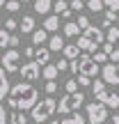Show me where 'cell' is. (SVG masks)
<instances>
[{"label":"cell","mask_w":119,"mask_h":124,"mask_svg":"<svg viewBox=\"0 0 119 124\" xmlns=\"http://www.w3.org/2000/svg\"><path fill=\"white\" fill-rule=\"evenodd\" d=\"M7 103L14 110H32V108L39 103V92H37V87L30 85L28 80H21V83L12 85Z\"/></svg>","instance_id":"6da1fadb"},{"label":"cell","mask_w":119,"mask_h":124,"mask_svg":"<svg viewBox=\"0 0 119 124\" xmlns=\"http://www.w3.org/2000/svg\"><path fill=\"white\" fill-rule=\"evenodd\" d=\"M103 41H105V32H103L101 28H96V25H89L87 30H83V35L78 37V48L85 51V53H89V55H94L96 48Z\"/></svg>","instance_id":"7a4b0ae2"},{"label":"cell","mask_w":119,"mask_h":124,"mask_svg":"<svg viewBox=\"0 0 119 124\" xmlns=\"http://www.w3.org/2000/svg\"><path fill=\"white\" fill-rule=\"evenodd\" d=\"M92 92H94V97H96V101L105 103L108 108H119V90L105 85L103 78H96L92 83Z\"/></svg>","instance_id":"3957f363"},{"label":"cell","mask_w":119,"mask_h":124,"mask_svg":"<svg viewBox=\"0 0 119 124\" xmlns=\"http://www.w3.org/2000/svg\"><path fill=\"white\" fill-rule=\"evenodd\" d=\"M55 110H57V101H55L53 97H46V99H41V101L37 103L35 108H32L30 117H32V122L41 124V122H48L50 115H53Z\"/></svg>","instance_id":"277c9868"},{"label":"cell","mask_w":119,"mask_h":124,"mask_svg":"<svg viewBox=\"0 0 119 124\" xmlns=\"http://www.w3.org/2000/svg\"><path fill=\"white\" fill-rule=\"evenodd\" d=\"M85 103V94L80 92H66L64 97L60 99V103H57V113L60 115H71V113H76L80 106Z\"/></svg>","instance_id":"5b68a950"},{"label":"cell","mask_w":119,"mask_h":124,"mask_svg":"<svg viewBox=\"0 0 119 124\" xmlns=\"http://www.w3.org/2000/svg\"><path fill=\"white\" fill-rule=\"evenodd\" d=\"M85 113H87V122L89 124H103L108 120V106L101 101H94L85 106Z\"/></svg>","instance_id":"8992f818"},{"label":"cell","mask_w":119,"mask_h":124,"mask_svg":"<svg viewBox=\"0 0 119 124\" xmlns=\"http://www.w3.org/2000/svg\"><path fill=\"white\" fill-rule=\"evenodd\" d=\"M98 71H101V64H96V62H94V58H92L89 53H85V55H80V58H78V74L94 78Z\"/></svg>","instance_id":"52a82bcc"},{"label":"cell","mask_w":119,"mask_h":124,"mask_svg":"<svg viewBox=\"0 0 119 124\" xmlns=\"http://www.w3.org/2000/svg\"><path fill=\"white\" fill-rule=\"evenodd\" d=\"M101 78H103V83H105V85L119 90V64H115V62L103 64L101 67Z\"/></svg>","instance_id":"ba28073f"},{"label":"cell","mask_w":119,"mask_h":124,"mask_svg":"<svg viewBox=\"0 0 119 124\" xmlns=\"http://www.w3.org/2000/svg\"><path fill=\"white\" fill-rule=\"evenodd\" d=\"M0 62H2V67H5L7 74H14V71L21 69V53H18L16 48H9V51H5V55H2Z\"/></svg>","instance_id":"9c48e42d"},{"label":"cell","mask_w":119,"mask_h":124,"mask_svg":"<svg viewBox=\"0 0 119 124\" xmlns=\"http://www.w3.org/2000/svg\"><path fill=\"white\" fill-rule=\"evenodd\" d=\"M18 74L23 76V80H28V83H32V80H37L41 76V67L37 64L35 60H30V62H25V64L18 69Z\"/></svg>","instance_id":"30bf717a"},{"label":"cell","mask_w":119,"mask_h":124,"mask_svg":"<svg viewBox=\"0 0 119 124\" xmlns=\"http://www.w3.org/2000/svg\"><path fill=\"white\" fill-rule=\"evenodd\" d=\"M9 90H12V85H9V80H7V71H5L2 62H0V101H2L5 97H9Z\"/></svg>","instance_id":"8fae6325"},{"label":"cell","mask_w":119,"mask_h":124,"mask_svg":"<svg viewBox=\"0 0 119 124\" xmlns=\"http://www.w3.org/2000/svg\"><path fill=\"white\" fill-rule=\"evenodd\" d=\"M48 60H50V48H44V46H41V48L35 51V62L39 67H46V64H48Z\"/></svg>","instance_id":"7c38bea8"},{"label":"cell","mask_w":119,"mask_h":124,"mask_svg":"<svg viewBox=\"0 0 119 124\" xmlns=\"http://www.w3.org/2000/svg\"><path fill=\"white\" fill-rule=\"evenodd\" d=\"M48 39H50V37H48V30H46V28L32 32V46H44Z\"/></svg>","instance_id":"4fadbf2b"},{"label":"cell","mask_w":119,"mask_h":124,"mask_svg":"<svg viewBox=\"0 0 119 124\" xmlns=\"http://www.w3.org/2000/svg\"><path fill=\"white\" fill-rule=\"evenodd\" d=\"M18 30L23 32V35H28V32H35V16H23V21L18 23Z\"/></svg>","instance_id":"5bb4252c"},{"label":"cell","mask_w":119,"mask_h":124,"mask_svg":"<svg viewBox=\"0 0 119 124\" xmlns=\"http://www.w3.org/2000/svg\"><path fill=\"white\" fill-rule=\"evenodd\" d=\"M44 28H46L48 32H57V30H60V16H57V14H50V16H46Z\"/></svg>","instance_id":"9a60e30c"},{"label":"cell","mask_w":119,"mask_h":124,"mask_svg":"<svg viewBox=\"0 0 119 124\" xmlns=\"http://www.w3.org/2000/svg\"><path fill=\"white\" fill-rule=\"evenodd\" d=\"M64 37H60V35H53V37H50V39H48V48H50V53H53V51H55V53H57V51H64Z\"/></svg>","instance_id":"2e32d148"},{"label":"cell","mask_w":119,"mask_h":124,"mask_svg":"<svg viewBox=\"0 0 119 124\" xmlns=\"http://www.w3.org/2000/svg\"><path fill=\"white\" fill-rule=\"evenodd\" d=\"M62 53H64L66 60H78V58H80V48H78V44H66Z\"/></svg>","instance_id":"e0dca14e"},{"label":"cell","mask_w":119,"mask_h":124,"mask_svg":"<svg viewBox=\"0 0 119 124\" xmlns=\"http://www.w3.org/2000/svg\"><path fill=\"white\" fill-rule=\"evenodd\" d=\"M83 35V30H80V25L76 21H69L64 25V37H80Z\"/></svg>","instance_id":"ac0fdd59"},{"label":"cell","mask_w":119,"mask_h":124,"mask_svg":"<svg viewBox=\"0 0 119 124\" xmlns=\"http://www.w3.org/2000/svg\"><path fill=\"white\" fill-rule=\"evenodd\" d=\"M53 9V0H35V12L37 14H48Z\"/></svg>","instance_id":"d6986e66"},{"label":"cell","mask_w":119,"mask_h":124,"mask_svg":"<svg viewBox=\"0 0 119 124\" xmlns=\"http://www.w3.org/2000/svg\"><path fill=\"white\" fill-rule=\"evenodd\" d=\"M85 122H87V117H83V115H80L78 110H76V113H71L69 117H64V120H60L57 124H85Z\"/></svg>","instance_id":"ffe728a7"},{"label":"cell","mask_w":119,"mask_h":124,"mask_svg":"<svg viewBox=\"0 0 119 124\" xmlns=\"http://www.w3.org/2000/svg\"><path fill=\"white\" fill-rule=\"evenodd\" d=\"M57 74H60V69L55 64H46L44 69H41V78H46V80H55Z\"/></svg>","instance_id":"44dd1931"},{"label":"cell","mask_w":119,"mask_h":124,"mask_svg":"<svg viewBox=\"0 0 119 124\" xmlns=\"http://www.w3.org/2000/svg\"><path fill=\"white\" fill-rule=\"evenodd\" d=\"M9 124H28L25 110H12V115H9Z\"/></svg>","instance_id":"7402d4cb"},{"label":"cell","mask_w":119,"mask_h":124,"mask_svg":"<svg viewBox=\"0 0 119 124\" xmlns=\"http://www.w3.org/2000/svg\"><path fill=\"white\" fill-rule=\"evenodd\" d=\"M105 41H110V44H119V28H108L105 32Z\"/></svg>","instance_id":"603a6c76"},{"label":"cell","mask_w":119,"mask_h":124,"mask_svg":"<svg viewBox=\"0 0 119 124\" xmlns=\"http://www.w3.org/2000/svg\"><path fill=\"white\" fill-rule=\"evenodd\" d=\"M87 9L89 12H103L105 5H103V0H87Z\"/></svg>","instance_id":"cb8c5ba5"},{"label":"cell","mask_w":119,"mask_h":124,"mask_svg":"<svg viewBox=\"0 0 119 124\" xmlns=\"http://www.w3.org/2000/svg\"><path fill=\"white\" fill-rule=\"evenodd\" d=\"M9 39H12V35H9V30H0V48H7L9 46Z\"/></svg>","instance_id":"d4e9b609"},{"label":"cell","mask_w":119,"mask_h":124,"mask_svg":"<svg viewBox=\"0 0 119 124\" xmlns=\"http://www.w3.org/2000/svg\"><path fill=\"white\" fill-rule=\"evenodd\" d=\"M92 58H94L96 64H108V60H110V58H108V53H103V51H96Z\"/></svg>","instance_id":"484cf974"},{"label":"cell","mask_w":119,"mask_h":124,"mask_svg":"<svg viewBox=\"0 0 119 124\" xmlns=\"http://www.w3.org/2000/svg\"><path fill=\"white\" fill-rule=\"evenodd\" d=\"M5 9H7V12H18V9H21V0H7V2H5Z\"/></svg>","instance_id":"4316f807"},{"label":"cell","mask_w":119,"mask_h":124,"mask_svg":"<svg viewBox=\"0 0 119 124\" xmlns=\"http://www.w3.org/2000/svg\"><path fill=\"white\" fill-rule=\"evenodd\" d=\"M53 9L57 12V16H60V14H64L66 9H69V5H66V0H57V2H53Z\"/></svg>","instance_id":"83f0119b"},{"label":"cell","mask_w":119,"mask_h":124,"mask_svg":"<svg viewBox=\"0 0 119 124\" xmlns=\"http://www.w3.org/2000/svg\"><path fill=\"white\" fill-rule=\"evenodd\" d=\"M69 7H71V12H83V9L87 7V2H83V0H71Z\"/></svg>","instance_id":"f1b7e54d"},{"label":"cell","mask_w":119,"mask_h":124,"mask_svg":"<svg viewBox=\"0 0 119 124\" xmlns=\"http://www.w3.org/2000/svg\"><path fill=\"white\" fill-rule=\"evenodd\" d=\"M64 90H66V92H78V80H76V78H69L64 83Z\"/></svg>","instance_id":"f546056e"},{"label":"cell","mask_w":119,"mask_h":124,"mask_svg":"<svg viewBox=\"0 0 119 124\" xmlns=\"http://www.w3.org/2000/svg\"><path fill=\"white\" fill-rule=\"evenodd\" d=\"M76 23L80 25V30H87V28H89V18L85 16V14H80V16H78V21H76Z\"/></svg>","instance_id":"4dcf8cb0"},{"label":"cell","mask_w":119,"mask_h":124,"mask_svg":"<svg viewBox=\"0 0 119 124\" xmlns=\"http://www.w3.org/2000/svg\"><path fill=\"white\" fill-rule=\"evenodd\" d=\"M76 80H78L80 87H87V85H92V78H89V76H83V74H78V78H76Z\"/></svg>","instance_id":"1f68e13d"},{"label":"cell","mask_w":119,"mask_h":124,"mask_svg":"<svg viewBox=\"0 0 119 124\" xmlns=\"http://www.w3.org/2000/svg\"><path fill=\"white\" fill-rule=\"evenodd\" d=\"M105 9H112V12H119V0H103Z\"/></svg>","instance_id":"d6a6232c"},{"label":"cell","mask_w":119,"mask_h":124,"mask_svg":"<svg viewBox=\"0 0 119 124\" xmlns=\"http://www.w3.org/2000/svg\"><path fill=\"white\" fill-rule=\"evenodd\" d=\"M101 51H103V53H108V58H110V53L115 51V44H110V41H103V44H101Z\"/></svg>","instance_id":"836d02e7"},{"label":"cell","mask_w":119,"mask_h":124,"mask_svg":"<svg viewBox=\"0 0 119 124\" xmlns=\"http://www.w3.org/2000/svg\"><path fill=\"white\" fill-rule=\"evenodd\" d=\"M46 92L55 94V92H57V83H55V80H46Z\"/></svg>","instance_id":"e575fe53"},{"label":"cell","mask_w":119,"mask_h":124,"mask_svg":"<svg viewBox=\"0 0 119 124\" xmlns=\"http://www.w3.org/2000/svg\"><path fill=\"white\" fill-rule=\"evenodd\" d=\"M16 28H18V23L14 21V18H7V21H5V30L12 32V30H16Z\"/></svg>","instance_id":"d590c367"},{"label":"cell","mask_w":119,"mask_h":124,"mask_svg":"<svg viewBox=\"0 0 119 124\" xmlns=\"http://www.w3.org/2000/svg\"><path fill=\"white\" fill-rule=\"evenodd\" d=\"M0 124H9V117H7V113H5L2 103H0Z\"/></svg>","instance_id":"8d00e7d4"},{"label":"cell","mask_w":119,"mask_h":124,"mask_svg":"<svg viewBox=\"0 0 119 124\" xmlns=\"http://www.w3.org/2000/svg\"><path fill=\"white\" fill-rule=\"evenodd\" d=\"M55 67H57L60 71H66V69H69V60H66V58H62V60L57 62V64H55Z\"/></svg>","instance_id":"74e56055"},{"label":"cell","mask_w":119,"mask_h":124,"mask_svg":"<svg viewBox=\"0 0 119 124\" xmlns=\"http://www.w3.org/2000/svg\"><path fill=\"white\" fill-rule=\"evenodd\" d=\"M35 46H25V48H23V53H25V58H35Z\"/></svg>","instance_id":"f35d334b"},{"label":"cell","mask_w":119,"mask_h":124,"mask_svg":"<svg viewBox=\"0 0 119 124\" xmlns=\"http://www.w3.org/2000/svg\"><path fill=\"white\" fill-rule=\"evenodd\" d=\"M117 16H119L117 12H112V9H105V18H108V21H117Z\"/></svg>","instance_id":"ab89813d"},{"label":"cell","mask_w":119,"mask_h":124,"mask_svg":"<svg viewBox=\"0 0 119 124\" xmlns=\"http://www.w3.org/2000/svg\"><path fill=\"white\" fill-rule=\"evenodd\" d=\"M110 62H115V64H119V48H115L110 53Z\"/></svg>","instance_id":"60d3db41"},{"label":"cell","mask_w":119,"mask_h":124,"mask_svg":"<svg viewBox=\"0 0 119 124\" xmlns=\"http://www.w3.org/2000/svg\"><path fill=\"white\" fill-rule=\"evenodd\" d=\"M9 46H18V37L12 35V39H9Z\"/></svg>","instance_id":"b9f144b4"},{"label":"cell","mask_w":119,"mask_h":124,"mask_svg":"<svg viewBox=\"0 0 119 124\" xmlns=\"http://www.w3.org/2000/svg\"><path fill=\"white\" fill-rule=\"evenodd\" d=\"M71 14H73V12H71V7H69V9H66L64 14H62V18H71Z\"/></svg>","instance_id":"7bdbcfd3"},{"label":"cell","mask_w":119,"mask_h":124,"mask_svg":"<svg viewBox=\"0 0 119 124\" xmlns=\"http://www.w3.org/2000/svg\"><path fill=\"white\" fill-rule=\"evenodd\" d=\"M112 124H119V115H112Z\"/></svg>","instance_id":"ee69618b"},{"label":"cell","mask_w":119,"mask_h":124,"mask_svg":"<svg viewBox=\"0 0 119 124\" xmlns=\"http://www.w3.org/2000/svg\"><path fill=\"white\" fill-rule=\"evenodd\" d=\"M5 2H7V0H0V7H5Z\"/></svg>","instance_id":"f6af8a7d"},{"label":"cell","mask_w":119,"mask_h":124,"mask_svg":"<svg viewBox=\"0 0 119 124\" xmlns=\"http://www.w3.org/2000/svg\"><path fill=\"white\" fill-rule=\"evenodd\" d=\"M57 122H60V120H53V122H48V124H57Z\"/></svg>","instance_id":"bcb514c9"},{"label":"cell","mask_w":119,"mask_h":124,"mask_svg":"<svg viewBox=\"0 0 119 124\" xmlns=\"http://www.w3.org/2000/svg\"><path fill=\"white\" fill-rule=\"evenodd\" d=\"M21 2H30V0H21Z\"/></svg>","instance_id":"7dc6e473"},{"label":"cell","mask_w":119,"mask_h":124,"mask_svg":"<svg viewBox=\"0 0 119 124\" xmlns=\"http://www.w3.org/2000/svg\"><path fill=\"white\" fill-rule=\"evenodd\" d=\"M117 23H119V16H117Z\"/></svg>","instance_id":"c3c4849f"},{"label":"cell","mask_w":119,"mask_h":124,"mask_svg":"<svg viewBox=\"0 0 119 124\" xmlns=\"http://www.w3.org/2000/svg\"><path fill=\"white\" fill-rule=\"evenodd\" d=\"M117 48H119V44H117Z\"/></svg>","instance_id":"681fc988"}]
</instances>
